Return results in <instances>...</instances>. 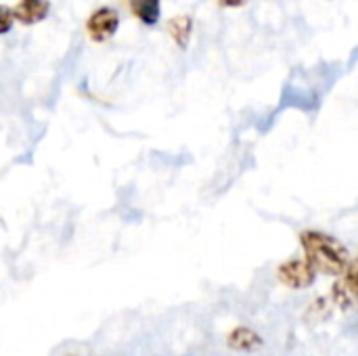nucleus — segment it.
Returning a JSON list of instances; mask_svg holds the SVG:
<instances>
[{"mask_svg": "<svg viewBox=\"0 0 358 356\" xmlns=\"http://www.w3.org/2000/svg\"><path fill=\"white\" fill-rule=\"evenodd\" d=\"M300 243L304 250V258L317 273L331 277H340L346 273L350 264L348 250L336 237L321 231H304L300 235Z\"/></svg>", "mask_w": 358, "mask_h": 356, "instance_id": "nucleus-1", "label": "nucleus"}, {"mask_svg": "<svg viewBox=\"0 0 358 356\" xmlns=\"http://www.w3.org/2000/svg\"><path fill=\"white\" fill-rule=\"evenodd\" d=\"M120 29V13L113 6H101L86 19V34L92 42L101 44L111 40Z\"/></svg>", "mask_w": 358, "mask_h": 356, "instance_id": "nucleus-2", "label": "nucleus"}, {"mask_svg": "<svg viewBox=\"0 0 358 356\" xmlns=\"http://www.w3.org/2000/svg\"><path fill=\"white\" fill-rule=\"evenodd\" d=\"M277 277L283 285L287 287H294V290H304V287H310L315 283V277H317V271L308 264L306 258H292L287 262H283L279 269H277Z\"/></svg>", "mask_w": 358, "mask_h": 356, "instance_id": "nucleus-3", "label": "nucleus"}, {"mask_svg": "<svg viewBox=\"0 0 358 356\" xmlns=\"http://www.w3.org/2000/svg\"><path fill=\"white\" fill-rule=\"evenodd\" d=\"M50 2L48 0H19L13 6V15L21 25H34L48 17Z\"/></svg>", "mask_w": 358, "mask_h": 356, "instance_id": "nucleus-4", "label": "nucleus"}, {"mask_svg": "<svg viewBox=\"0 0 358 356\" xmlns=\"http://www.w3.org/2000/svg\"><path fill=\"white\" fill-rule=\"evenodd\" d=\"M334 296H336L340 306H348L350 302L358 304V260L348 264L344 279L338 281L334 287Z\"/></svg>", "mask_w": 358, "mask_h": 356, "instance_id": "nucleus-5", "label": "nucleus"}, {"mask_svg": "<svg viewBox=\"0 0 358 356\" xmlns=\"http://www.w3.org/2000/svg\"><path fill=\"white\" fill-rule=\"evenodd\" d=\"M128 10L143 23V25H157L162 17L159 0H126Z\"/></svg>", "mask_w": 358, "mask_h": 356, "instance_id": "nucleus-6", "label": "nucleus"}, {"mask_svg": "<svg viewBox=\"0 0 358 356\" xmlns=\"http://www.w3.org/2000/svg\"><path fill=\"white\" fill-rule=\"evenodd\" d=\"M262 346V338L250 327H237L229 336V348L239 353H252Z\"/></svg>", "mask_w": 358, "mask_h": 356, "instance_id": "nucleus-7", "label": "nucleus"}, {"mask_svg": "<svg viewBox=\"0 0 358 356\" xmlns=\"http://www.w3.org/2000/svg\"><path fill=\"white\" fill-rule=\"evenodd\" d=\"M193 31V19L189 15H176L168 21V34L178 48H187Z\"/></svg>", "mask_w": 358, "mask_h": 356, "instance_id": "nucleus-8", "label": "nucleus"}, {"mask_svg": "<svg viewBox=\"0 0 358 356\" xmlns=\"http://www.w3.org/2000/svg\"><path fill=\"white\" fill-rule=\"evenodd\" d=\"M13 23H15L13 8H10V6H4V4H0V36L8 34V31L13 29Z\"/></svg>", "mask_w": 358, "mask_h": 356, "instance_id": "nucleus-9", "label": "nucleus"}, {"mask_svg": "<svg viewBox=\"0 0 358 356\" xmlns=\"http://www.w3.org/2000/svg\"><path fill=\"white\" fill-rule=\"evenodd\" d=\"M248 0H218V4L220 6H224V8H239V6H243Z\"/></svg>", "mask_w": 358, "mask_h": 356, "instance_id": "nucleus-10", "label": "nucleus"}]
</instances>
